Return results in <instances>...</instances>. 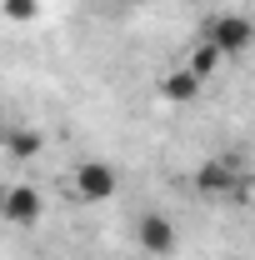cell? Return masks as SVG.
Masks as SVG:
<instances>
[{
  "label": "cell",
  "instance_id": "obj_1",
  "mask_svg": "<svg viewBox=\"0 0 255 260\" xmlns=\"http://www.w3.org/2000/svg\"><path fill=\"white\" fill-rule=\"evenodd\" d=\"M255 40V25L245 15H220L215 25H210V45L220 50V55H240V50H250Z\"/></svg>",
  "mask_w": 255,
  "mask_h": 260
},
{
  "label": "cell",
  "instance_id": "obj_2",
  "mask_svg": "<svg viewBox=\"0 0 255 260\" xmlns=\"http://www.w3.org/2000/svg\"><path fill=\"white\" fill-rule=\"evenodd\" d=\"M75 195L90 200V205H95V200H110V195H115V170L100 165V160L80 165V170H75Z\"/></svg>",
  "mask_w": 255,
  "mask_h": 260
},
{
  "label": "cell",
  "instance_id": "obj_3",
  "mask_svg": "<svg viewBox=\"0 0 255 260\" xmlns=\"http://www.w3.org/2000/svg\"><path fill=\"white\" fill-rule=\"evenodd\" d=\"M0 215L10 220V225H30L35 215H40V195L30 185H10V190L0 195Z\"/></svg>",
  "mask_w": 255,
  "mask_h": 260
},
{
  "label": "cell",
  "instance_id": "obj_4",
  "mask_svg": "<svg viewBox=\"0 0 255 260\" xmlns=\"http://www.w3.org/2000/svg\"><path fill=\"white\" fill-rule=\"evenodd\" d=\"M140 245L150 250V255H170L175 250V225L165 220V215H140Z\"/></svg>",
  "mask_w": 255,
  "mask_h": 260
},
{
  "label": "cell",
  "instance_id": "obj_5",
  "mask_svg": "<svg viewBox=\"0 0 255 260\" xmlns=\"http://www.w3.org/2000/svg\"><path fill=\"white\" fill-rule=\"evenodd\" d=\"M195 85H200V75H195V70H180V75H170V80H165V95L185 100V95H195Z\"/></svg>",
  "mask_w": 255,
  "mask_h": 260
},
{
  "label": "cell",
  "instance_id": "obj_6",
  "mask_svg": "<svg viewBox=\"0 0 255 260\" xmlns=\"http://www.w3.org/2000/svg\"><path fill=\"white\" fill-rule=\"evenodd\" d=\"M200 185H205V190H225V185H230V170H225V165H205V170H200Z\"/></svg>",
  "mask_w": 255,
  "mask_h": 260
},
{
  "label": "cell",
  "instance_id": "obj_7",
  "mask_svg": "<svg viewBox=\"0 0 255 260\" xmlns=\"http://www.w3.org/2000/svg\"><path fill=\"white\" fill-rule=\"evenodd\" d=\"M5 15H10V20H30V15H35V0H5Z\"/></svg>",
  "mask_w": 255,
  "mask_h": 260
},
{
  "label": "cell",
  "instance_id": "obj_8",
  "mask_svg": "<svg viewBox=\"0 0 255 260\" xmlns=\"http://www.w3.org/2000/svg\"><path fill=\"white\" fill-rule=\"evenodd\" d=\"M115 5H140V0H115Z\"/></svg>",
  "mask_w": 255,
  "mask_h": 260
}]
</instances>
